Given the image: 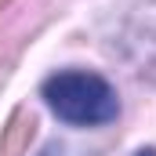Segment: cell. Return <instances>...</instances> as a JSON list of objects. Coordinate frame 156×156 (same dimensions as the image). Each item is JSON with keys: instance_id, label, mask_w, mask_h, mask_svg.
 <instances>
[{"instance_id": "7a4b0ae2", "label": "cell", "mask_w": 156, "mask_h": 156, "mask_svg": "<svg viewBox=\"0 0 156 156\" xmlns=\"http://www.w3.org/2000/svg\"><path fill=\"white\" fill-rule=\"evenodd\" d=\"M33 138H37V116L22 105L7 116L4 131H0V156H26Z\"/></svg>"}, {"instance_id": "6da1fadb", "label": "cell", "mask_w": 156, "mask_h": 156, "mask_svg": "<svg viewBox=\"0 0 156 156\" xmlns=\"http://www.w3.org/2000/svg\"><path fill=\"white\" fill-rule=\"evenodd\" d=\"M44 98L69 123H105V120L116 116V109H120L116 91L98 73H80V69L55 73L44 83Z\"/></svg>"}, {"instance_id": "3957f363", "label": "cell", "mask_w": 156, "mask_h": 156, "mask_svg": "<svg viewBox=\"0 0 156 156\" xmlns=\"http://www.w3.org/2000/svg\"><path fill=\"white\" fill-rule=\"evenodd\" d=\"M7 4H11V0H0V11H4V7H7Z\"/></svg>"}]
</instances>
